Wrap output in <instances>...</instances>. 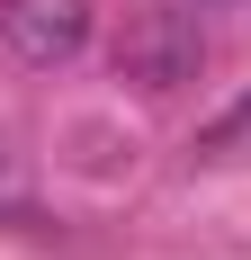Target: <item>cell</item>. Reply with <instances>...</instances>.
I'll list each match as a JSON object with an SVG mask.
<instances>
[{"instance_id":"obj_2","label":"cell","mask_w":251,"mask_h":260,"mask_svg":"<svg viewBox=\"0 0 251 260\" xmlns=\"http://www.w3.org/2000/svg\"><path fill=\"white\" fill-rule=\"evenodd\" d=\"M206 45H198V27L179 18V9H144V18L117 36V81H135V90H179V81H198Z\"/></svg>"},{"instance_id":"obj_1","label":"cell","mask_w":251,"mask_h":260,"mask_svg":"<svg viewBox=\"0 0 251 260\" xmlns=\"http://www.w3.org/2000/svg\"><path fill=\"white\" fill-rule=\"evenodd\" d=\"M90 27H99L90 0H0V45H9V63H27V72L81 63Z\"/></svg>"},{"instance_id":"obj_3","label":"cell","mask_w":251,"mask_h":260,"mask_svg":"<svg viewBox=\"0 0 251 260\" xmlns=\"http://www.w3.org/2000/svg\"><path fill=\"white\" fill-rule=\"evenodd\" d=\"M242 135H251V99H233L225 117H215V126L198 135V153H233V144H242Z\"/></svg>"},{"instance_id":"obj_4","label":"cell","mask_w":251,"mask_h":260,"mask_svg":"<svg viewBox=\"0 0 251 260\" xmlns=\"http://www.w3.org/2000/svg\"><path fill=\"white\" fill-rule=\"evenodd\" d=\"M0 207H18V180H9V153H0Z\"/></svg>"}]
</instances>
